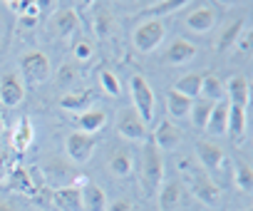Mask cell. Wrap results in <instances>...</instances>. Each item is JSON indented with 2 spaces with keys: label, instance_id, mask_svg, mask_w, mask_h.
<instances>
[{
  "label": "cell",
  "instance_id": "277c9868",
  "mask_svg": "<svg viewBox=\"0 0 253 211\" xmlns=\"http://www.w3.org/2000/svg\"><path fill=\"white\" fill-rule=\"evenodd\" d=\"M167 38V25L162 20H144L137 30H134V45L139 52H152L157 50Z\"/></svg>",
  "mask_w": 253,
  "mask_h": 211
},
{
  "label": "cell",
  "instance_id": "d6986e66",
  "mask_svg": "<svg viewBox=\"0 0 253 211\" xmlns=\"http://www.w3.org/2000/svg\"><path fill=\"white\" fill-rule=\"evenodd\" d=\"M75 122H77V132L97 134L107 125V112L104 110H87L82 115H75Z\"/></svg>",
  "mask_w": 253,
  "mask_h": 211
},
{
  "label": "cell",
  "instance_id": "d4e9b609",
  "mask_svg": "<svg viewBox=\"0 0 253 211\" xmlns=\"http://www.w3.org/2000/svg\"><path fill=\"white\" fill-rule=\"evenodd\" d=\"M243 25H246L243 18L228 23V25L223 28L221 38H218V47H216V50H218V52H228V50H233L236 42H238V38H241V33H243Z\"/></svg>",
  "mask_w": 253,
  "mask_h": 211
},
{
  "label": "cell",
  "instance_id": "f35d334b",
  "mask_svg": "<svg viewBox=\"0 0 253 211\" xmlns=\"http://www.w3.org/2000/svg\"><path fill=\"white\" fill-rule=\"evenodd\" d=\"M236 45H238V50H243V52H246V50H248V47H251V38H248V35H246V38H243V40H238V42H236Z\"/></svg>",
  "mask_w": 253,
  "mask_h": 211
},
{
  "label": "cell",
  "instance_id": "f1b7e54d",
  "mask_svg": "<svg viewBox=\"0 0 253 211\" xmlns=\"http://www.w3.org/2000/svg\"><path fill=\"white\" fill-rule=\"evenodd\" d=\"M201 75H196V72H189V75H184L179 82H176V87H171V89H176L179 94H184V97H189V99H196L199 94H201Z\"/></svg>",
  "mask_w": 253,
  "mask_h": 211
},
{
  "label": "cell",
  "instance_id": "7bdbcfd3",
  "mask_svg": "<svg viewBox=\"0 0 253 211\" xmlns=\"http://www.w3.org/2000/svg\"><path fill=\"white\" fill-rule=\"evenodd\" d=\"M0 129H3V115H0Z\"/></svg>",
  "mask_w": 253,
  "mask_h": 211
},
{
  "label": "cell",
  "instance_id": "ab89813d",
  "mask_svg": "<svg viewBox=\"0 0 253 211\" xmlns=\"http://www.w3.org/2000/svg\"><path fill=\"white\" fill-rule=\"evenodd\" d=\"M60 77H62V80H72V70H70V67H62Z\"/></svg>",
  "mask_w": 253,
  "mask_h": 211
},
{
  "label": "cell",
  "instance_id": "836d02e7",
  "mask_svg": "<svg viewBox=\"0 0 253 211\" xmlns=\"http://www.w3.org/2000/svg\"><path fill=\"white\" fill-rule=\"evenodd\" d=\"M99 84H102V89H104L107 94H112V97H117V94L122 92L119 77H117L112 70H102V72H99Z\"/></svg>",
  "mask_w": 253,
  "mask_h": 211
},
{
  "label": "cell",
  "instance_id": "3957f363",
  "mask_svg": "<svg viewBox=\"0 0 253 211\" xmlns=\"http://www.w3.org/2000/svg\"><path fill=\"white\" fill-rule=\"evenodd\" d=\"M20 72L28 84H42L50 80V72H52L50 57L40 50H30L20 57Z\"/></svg>",
  "mask_w": 253,
  "mask_h": 211
},
{
  "label": "cell",
  "instance_id": "9c48e42d",
  "mask_svg": "<svg viewBox=\"0 0 253 211\" xmlns=\"http://www.w3.org/2000/svg\"><path fill=\"white\" fill-rule=\"evenodd\" d=\"M107 167L109 171L117 176V179H126L134 174V154L129 147H114L109 152V159H107Z\"/></svg>",
  "mask_w": 253,
  "mask_h": 211
},
{
  "label": "cell",
  "instance_id": "6da1fadb",
  "mask_svg": "<svg viewBox=\"0 0 253 211\" xmlns=\"http://www.w3.org/2000/svg\"><path fill=\"white\" fill-rule=\"evenodd\" d=\"M142 184H144V191L152 196L157 194V189L164 184V157H162V149L147 139L144 144V157H142Z\"/></svg>",
  "mask_w": 253,
  "mask_h": 211
},
{
  "label": "cell",
  "instance_id": "9a60e30c",
  "mask_svg": "<svg viewBox=\"0 0 253 211\" xmlns=\"http://www.w3.org/2000/svg\"><path fill=\"white\" fill-rule=\"evenodd\" d=\"M211 137H223L228 132V102H216L211 107L209 122L204 127Z\"/></svg>",
  "mask_w": 253,
  "mask_h": 211
},
{
  "label": "cell",
  "instance_id": "7c38bea8",
  "mask_svg": "<svg viewBox=\"0 0 253 211\" xmlns=\"http://www.w3.org/2000/svg\"><path fill=\"white\" fill-rule=\"evenodd\" d=\"M223 84H226L228 104L246 110V107H248V99H251V84H248V80L241 77V75H233V77H231L228 82H223Z\"/></svg>",
  "mask_w": 253,
  "mask_h": 211
},
{
  "label": "cell",
  "instance_id": "8d00e7d4",
  "mask_svg": "<svg viewBox=\"0 0 253 211\" xmlns=\"http://www.w3.org/2000/svg\"><path fill=\"white\" fill-rule=\"evenodd\" d=\"M28 3H30V0H8L5 5H8V10H10V13H18V18H20V15L25 13Z\"/></svg>",
  "mask_w": 253,
  "mask_h": 211
},
{
  "label": "cell",
  "instance_id": "ffe728a7",
  "mask_svg": "<svg viewBox=\"0 0 253 211\" xmlns=\"http://www.w3.org/2000/svg\"><path fill=\"white\" fill-rule=\"evenodd\" d=\"M216 25V10L204 5V8H196L189 18H186V28L191 33H209L211 28Z\"/></svg>",
  "mask_w": 253,
  "mask_h": 211
},
{
  "label": "cell",
  "instance_id": "e0dca14e",
  "mask_svg": "<svg viewBox=\"0 0 253 211\" xmlns=\"http://www.w3.org/2000/svg\"><path fill=\"white\" fill-rule=\"evenodd\" d=\"M52 204L62 211H82V191L75 186H62L52 191Z\"/></svg>",
  "mask_w": 253,
  "mask_h": 211
},
{
  "label": "cell",
  "instance_id": "7402d4cb",
  "mask_svg": "<svg viewBox=\"0 0 253 211\" xmlns=\"http://www.w3.org/2000/svg\"><path fill=\"white\" fill-rule=\"evenodd\" d=\"M8 184H10V189H15V191H20V194H25V196H33V199L38 196V189L33 186L30 174H28L25 167H10Z\"/></svg>",
  "mask_w": 253,
  "mask_h": 211
},
{
  "label": "cell",
  "instance_id": "7a4b0ae2",
  "mask_svg": "<svg viewBox=\"0 0 253 211\" xmlns=\"http://www.w3.org/2000/svg\"><path fill=\"white\" fill-rule=\"evenodd\" d=\"M129 89H132V99H134L137 115L142 117L144 125H152L154 115H157V97H154V89L149 87L147 77L144 75H134L129 80Z\"/></svg>",
  "mask_w": 253,
  "mask_h": 211
},
{
  "label": "cell",
  "instance_id": "b9f144b4",
  "mask_svg": "<svg viewBox=\"0 0 253 211\" xmlns=\"http://www.w3.org/2000/svg\"><path fill=\"white\" fill-rule=\"evenodd\" d=\"M20 23H23V28H33L38 20H30V18H20Z\"/></svg>",
  "mask_w": 253,
  "mask_h": 211
},
{
  "label": "cell",
  "instance_id": "52a82bcc",
  "mask_svg": "<svg viewBox=\"0 0 253 211\" xmlns=\"http://www.w3.org/2000/svg\"><path fill=\"white\" fill-rule=\"evenodd\" d=\"M65 152H67V157L72 162L84 164L94 154V137L84 134V132H70L67 139H65Z\"/></svg>",
  "mask_w": 253,
  "mask_h": 211
},
{
  "label": "cell",
  "instance_id": "d6a6232c",
  "mask_svg": "<svg viewBox=\"0 0 253 211\" xmlns=\"http://www.w3.org/2000/svg\"><path fill=\"white\" fill-rule=\"evenodd\" d=\"M186 3L184 0H164V3H157L154 8H149L147 10V15L152 18V20H159V15H169V13H176L179 8H184Z\"/></svg>",
  "mask_w": 253,
  "mask_h": 211
},
{
  "label": "cell",
  "instance_id": "83f0119b",
  "mask_svg": "<svg viewBox=\"0 0 253 211\" xmlns=\"http://www.w3.org/2000/svg\"><path fill=\"white\" fill-rule=\"evenodd\" d=\"M226 134L231 139H236V142L246 134V110L228 104V132Z\"/></svg>",
  "mask_w": 253,
  "mask_h": 211
},
{
  "label": "cell",
  "instance_id": "d590c367",
  "mask_svg": "<svg viewBox=\"0 0 253 211\" xmlns=\"http://www.w3.org/2000/svg\"><path fill=\"white\" fill-rule=\"evenodd\" d=\"M40 13H42V3H28V8H25V13H23L20 18H30V20H38V18H40Z\"/></svg>",
  "mask_w": 253,
  "mask_h": 211
},
{
  "label": "cell",
  "instance_id": "8992f818",
  "mask_svg": "<svg viewBox=\"0 0 253 211\" xmlns=\"http://www.w3.org/2000/svg\"><path fill=\"white\" fill-rule=\"evenodd\" d=\"M40 171H42V179H45V184L47 186H52V191L55 189H62V186H70L72 184V179H75V171L70 169V164H65L60 157L55 159V157H50L47 159V164H42L40 167Z\"/></svg>",
  "mask_w": 253,
  "mask_h": 211
},
{
  "label": "cell",
  "instance_id": "f546056e",
  "mask_svg": "<svg viewBox=\"0 0 253 211\" xmlns=\"http://www.w3.org/2000/svg\"><path fill=\"white\" fill-rule=\"evenodd\" d=\"M233 184L236 189L241 191H251V184H253V171L246 162H236L233 164Z\"/></svg>",
  "mask_w": 253,
  "mask_h": 211
},
{
  "label": "cell",
  "instance_id": "1f68e13d",
  "mask_svg": "<svg viewBox=\"0 0 253 211\" xmlns=\"http://www.w3.org/2000/svg\"><path fill=\"white\" fill-rule=\"evenodd\" d=\"M211 107H213V104H211V102H206V99H196V102L191 104L189 115H191V120H194V125H196L199 129H204V127H206L209 115H211Z\"/></svg>",
  "mask_w": 253,
  "mask_h": 211
},
{
  "label": "cell",
  "instance_id": "8fae6325",
  "mask_svg": "<svg viewBox=\"0 0 253 211\" xmlns=\"http://www.w3.org/2000/svg\"><path fill=\"white\" fill-rule=\"evenodd\" d=\"M191 191H194L196 199L204 201L206 206H216V204L221 201V189H218V184H216L211 176H206V174H194V179H191Z\"/></svg>",
  "mask_w": 253,
  "mask_h": 211
},
{
  "label": "cell",
  "instance_id": "4dcf8cb0",
  "mask_svg": "<svg viewBox=\"0 0 253 211\" xmlns=\"http://www.w3.org/2000/svg\"><path fill=\"white\" fill-rule=\"evenodd\" d=\"M94 35L97 38H109L112 35V30H114V15L109 13V10H97V15H94Z\"/></svg>",
  "mask_w": 253,
  "mask_h": 211
},
{
  "label": "cell",
  "instance_id": "30bf717a",
  "mask_svg": "<svg viewBox=\"0 0 253 211\" xmlns=\"http://www.w3.org/2000/svg\"><path fill=\"white\" fill-rule=\"evenodd\" d=\"M50 30H52V35H57L60 40H70V38L80 30V18H77V13H75L72 8L57 10V13L52 15V20H50Z\"/></svg>",
  "mask_w": 253,
  "mask_h": 211
},
{
  "label": "cell",
  "instance_id": "5bb4252c",
  "mask_svg": "<svg viewBox=\"0 0 253 211\" xmlns=\"http://www.w3.org/2000/svg\"><path fill=\"white\" fill-rule=\"evenodd\" d=\"M196 57V45L194 42H189V40H184V38H179V40H174L169 47H167V52H164V62H169V65H186V62H191Z\"/></svg>",
  "mask_w": 253,
  "mask_h": 211
},
{
  "label": "cell",
  "instance_id": "60d3db41",
  "mask_svg": "<svg viewBox=\"0 0 253 211\" xmlns=\"http://www.w3.org/2000/svg\"><path fill=\"white\" fill-rule=\"evenodd\" d=\"M0 211H15V206L8 204V201H0Z\"/></svg>",
  "mask_w": 253,
  "mask_h": 211
},
{
  "label": "cell",
  "instance_id": "5b68a950",
  "mask_svg": "<svg viewBox=\"0 0 253 211\" xmlns=\"http://www.w3.org/2000/svg\"><path fill=\"white\" fill-rule=\"evenodd\" d=\"M117 129L124 139H129V142H144L147 139V125L142 122V117L137 115L134 107H124L117 115Z\"/></svg>",
  "mask_w": 253,
  "mask_h": 211
},
{
  "label": "cell",
  "instance_id": "484cf974",
  "mask_svg": "<svg viewBox=\"0 0 253 211\" xmlns=\"http://www.w3.org/2000/svg\"><path fill=\"white\" fill-rule=\"evenodd\" d=\"M201 97L206 99V102H223V97H226V84L216 77V75H206L204 80H201Z\"/></svg>",
  "mask_w": 253,
  "mask_h": 211
},
{
  "label": "cell",
  "instance_id": "ac0fdd59",
  "mask_svg": "<svg viewBox=\"0 0 253 211\" xmlns=\"http://www.w3.org/2000/svg\"><path fill=\"white\" fill-rule=\"evenodd\" d=\"M92 89H77V92H67L60 97V107L65 112H75V115H82L87 112V107L92 104Z\"/></svg>",
  "mask_w": 253,
  "mask_h": 211
},
{
  "label": "cell",
  "instance_id": "e575fe53",
  "mask_svg": "<svg viewBox=\"0 0 253 211\" xmlns=\"http://www.w3.org/2000/svg\"><path fill=\"white\" fill-rule=\"evenodd\" d=\"M134 206H132V201L129 199H117V201H112V204H107V209L104 211H132Z\"/></svg>",
  "mask_w": 253,
  "mask_h": 211
},
{
  "label": "cell",
  "instance_id": "603a6c76",
  "mask_svg": "<svg viewBox=\"0 0 253 211\" xmlns=\"http://www.w3.org/2000/svg\"><path fill=\"white\" fill-rule=\"evenodd\" d=\"M107 209V194L97 184H87L82 189V211H104Z\"/></svg>",
  "mask_w": 253,
  "mask_h": 211
},
{
  "label": "cell",
  "instance_id": "74e56055",
  "mask_svg": "<svg viewBox=\"0 0 253 211\" xmlns=\"http://www.w3.org/2000/svg\"><path fill=\"white\" fill-rule=\"evenodd\" d=\"M75 57H77V60H89V57H92V47H89L87 42H77V45H75Z\"/></svg>",
  "mask_w": 253,
  "mask_h": 211
},
{
  "label": "cell",
  "instance_id": "cb8c5ba5",
  "mask_svg": "<svg viewBox=\"0 0 253 211\" xmlns=\"http://www.w3.org/2000/svg\"><path fill=\"white\" fill-rule=\"evenodd\" d=\"M179 201H181V186H179V181L176 179L164 181L159 186V209L162 211H174L179 206Z\"/></svg>",
  "mask_w": 253,
  "mask_h": 211
},
{
  "label": "cell",
  "instance_id": "ba28073f",
  "mask_svg": "<svg viewBox=\"0 0 253 211\" xmlns=\"http://www.w3.org/2000/svg\"><path fill=\"white\" fill-rule=\"evenodd\" d=\"M25 99V82L18 77V72H5L0 77V102L5 107H18Z\"/></svg>",
  "mask_w": 253,
  "mask_h": 211
},
{
  "label": "cell",
  "instance_id": "4fadbf2b",
  "mask_svg": "<svg viewBox=\"0 0 253 211\" xmlns=\"http://www.w3.org/2000/svg\"><path fill=\"white\" fill-rule=\"evenodd\" d=\"M196 154H199V162L204 164V169H209V171L218 169L223 164V159H226V152L221 149V144L209 142V139L196 142Z\"/></svg>",
  "mask_w": 253,
  "mask_h": 211
},
{
  "label": "cell",
  "instance_id": "44dd1931",
  "mask_svg": "<svg viewBox=\"0 0 253 211\" xmlns=\"http://www.w3.org/2000/svg\"><path fill=\"white\" fill-rule=\"evenodd\" d=\"M33 137H35L33 122H30V117H23L18 122V127L13 129V149L18 154H25L30 149V144H33Z\"/></svg>",
  "mask_w": 253,
  "mask_h": 211
},
{
  "label": "cell",
  "instance_id": "2e32d148",
  "mask_svg": "<svg viewBox=\"0 0 253 211\" xmlns=\"http://www.w3.org/2000/svg\"><path fill=\"white\" fill-rule=\"evenodd\" d=\"M152 142H154L159 149H174V147L181 142V132H179V127H176L174 122L164 120V122H159V127L154 129Z\"/></svg>",
  "mask_w": 253,
  "mask_h": 211
},
{
  "label": "cell",
  "instance_id": "ee69618b",
  "mask_svg": "<svg viewBox=\"0 0 253 211\" xmlns=\"http://www.w3.org/2000/svg\"><path fill=\"white\" fill-rule=\"evenodd\" d=\"M246 211H253V209H246Z\"/></svg>",
  "mask_w": 253,
  "mask_h": 211
},
{
  "label": "cell",
  "instance_id": "4316f807",
  "mask_svg": "<svg viewBox=\"0 0 253 211\" xmlns=\"http://www.w3.org/2000/svg\"><path fill=\"white\" fill-rule=\"evenodd\" d=\"M191 104H194V99L179 94L176 89H169V92H167V110H169L171 117H176V120H179V117H186L189 110H191Z\"/></svg>",
  "mask_w": 253,
  "mask_h": 211
}]
</instances>
